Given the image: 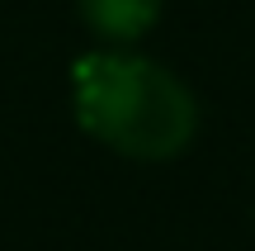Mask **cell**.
Wrapping results in <instances>:
<instances>
[{"label":"cell","mask_w":255,"mask_h":251,"mask_svg":"<svg viewBox=\"0 0 255 251\" xmlns=\"http://www.w3.org/2000/svg\"><path fill=\"white\" fill-rule=\"evenodd\" d=\"M71 90L81 128L132 161L180 157L199 128V104L180 76L123 47L81 57Z\"/></svg>","instance_id":"obj_1"},{"label":"cell","mask_w":255,"mask_h":251,"mask_svg":"<svg viewBox=\"0 0 255 251\" xmlns=\"http://www.w3.org/2000/svg\"><path fill=\"white\" fill-rule=\"evenodd\" d=\"M161 14V0H81V19L90 24L95 38L114 47H128L146 33Z\"/></svg>","instance_id":"obj_2"}]
</instances>
